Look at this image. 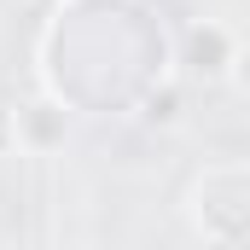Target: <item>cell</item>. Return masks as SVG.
<instances>
[{"label": "cell", "mask_w": 250, "mask_h": 250, "mask_svg": "<svg viewBox=\"0 0 250 250\" xmlns=\"http://www.w3.org/2000/svg\"><path fill=\"white\" fill-rule=\"evenodd\" d=\"M187 221L209 250H250V163H209L187 187Z\"/></svg>", "instance_id": "1"}, {"label": "cell", "mask_w": 250, "mask_h": 250, "mask_svg": "<svg viewBox=\"0 0 250 250\" xmlns=\"http://www.w3.org/2000/svg\"><path fill=\"white\" fill-rule=\"evenodd\" d=\"M233 53H239V35L221 18H192L175 35V76L187 87H215V82H227Z\"/></svg>", "instance_id": "2"}, {"label": "cell", "mask_w": 250, "mask_h": 250, "mask_svg": "<svg viewBox=\"0 0 250 250\" xmlns=\"http://www.w3.org/2000/svg\"><path fill=\"white\" fill-rule=\"evenodd\" d=\"M70 105L53 99V93H35L29 105H18L12 111V140H18V151H29V157H47V151H59L64 140H70Z\"/></svg>", "instance_id": "3"}, {"label": "cell", "mask_w": 250, "mask_h": 250, "mask_svg": "<svg viewBox=\"0 0 250 250\" xmlns=\"http://www.w3.org/2000/svg\"><path fill=\"white\" fill-rule=\"evenodd\" d=\"M140 117H146L151 128H175L181 117H187V82H181V76H163V82L146 93Z\"/></svg>", "instance_id": "4"}, {"label": "cell", "mask_w": 250, "mask_h": 250, "mask_svg": "<svg viewBox=\"0 0 250 250\" xmlns=\"http://www.w3.org/2000/svg\"><path fill=\"white\" fill-rule=\"evenodd\" d=\"M227 82H233V87H239V93L250 99V41H239V53H233V70H227Z\"/></svg>", "instance_id": "5"}, {"label": "cell", "mask_w": 250, "mask_h": 250, "mask_svg": "<svg viewBox=\"0 0 250 250\" xmlns=\"http://www.w3.org/2000/svg\"><path fill=\"white\" fill-rule=\"evenodd\" d=\"M18 140H12V111H0V151H12Z\"/></svg>", "instance_id": "6"}]
</instances>
